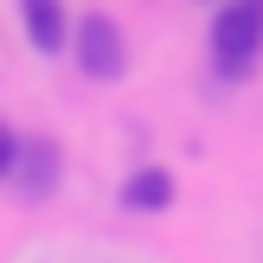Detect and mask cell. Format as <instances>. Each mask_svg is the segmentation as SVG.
I'll use <instances>...</instances> for the list:
<instances>
[{
  "mask_svg": "<svg viewBox=\"0 0 263 263\" xmlns=\"http://www.w3.org/2000/svg\"><path fill=\"white\" fill-rule=\"evenodd\" d=\"M212 51H218V64H225L231 77L257 58V51H263V0H225V7H218Z\"/></svg>",
  "mask_w": 263,
  "mask_h": 263,
  "instance_id": "obj_1",
  "label": "cell"
},
{
  "mask_svg": "<svg viewBox=\"0 0 263 263\" xmlns=\"http://www.w3.org/2000/svg\"><path fill=\"white\" fill-rule=\"evenodd\" d=\"M20 26L39 51H58L64 45V7L58 0H20Z\"/></svg>",
  "mask_w": 263,
  "mask_h": 263,
  "instance_id": "obj_4",
  "label": "cell"
},
{
  "mask_svg": "<svg viewBox=\"0 0 263 263\" xmlns=\"http://www.w3.org/2000/svg\"><path fill=\"white\" fill-rule=\"evenodd\" d=\"M13 161H20V141H13V128L0 122V180H13Z\"/></svg>",
  "mask_w": 263,
  "mask_h": 263,
  "instance_id": "obj_6",
  "label": "cell"
},
{
  "mask_svg": "<svg viewBox=\"0 0 263 263\" xmlns=\"http://www.w3.org/2000/svg\"><path fill=\"white\" fill-rule=\"evenodd\" d=\"M13 180H20L26 199H45L51 186H58V148H51L45 135L20 141V161H13Z\"/></svg>",
  "mask_w": 263,
  "mask_h": 263,
  "instance_id": "obj_3",
  "label": "cell"
},
{
  "mask_svg": "<svg viewBox=\"0 0 263 263\" xmlns=\"http://www.w3.org/2000/svg\"><path fill=\"white\" fill-rule=\"evenodd\" d=\"M77 64H84V77H97V84H116L128 64V45H122V26L109 20V13H84V26H77Z\"/></svg>",
  "mask_w": 263,
  "mask_h": 263,
  "instance_id": "obj_2",
  "label": "cell"
},
{
  "mask_svg": "<svg viewBox=\"0 0 263 263\" xmlns=\"http://www.w3.org/2000/svg\"><path fill=\"white\" fill-rule=\"evenodd\" d=\"M167 199H174V180H167V167H141V174L122 186V205H135V212H161Z\"/></svg>",
  "mask_w": 263,
  "mask_h": 263,
  "instance_id": "obj_5",
  "label": "cell"
}]
</instances>
